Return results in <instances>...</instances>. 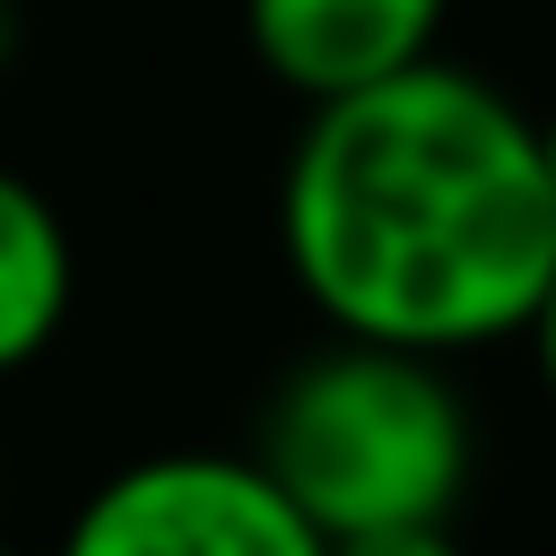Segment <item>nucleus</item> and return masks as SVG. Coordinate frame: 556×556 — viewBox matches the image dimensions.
<instances>
[{"label":"nucleus","mask_w":556,"mask_h":556,"mask_svg":"<svg viewBox=\"0 0 556 556\" xmlns=\"http://www.w3.org/2000/svg\"><path fill=\"white\" fill-rule=\"evenodd\" d=\"M278 261L339 339L417 356L521 339L556 269L530 113L460 61L304 104L278 165Z\"/></svg>","instance_id":"nucleus-1"},{"label":"nucleus","mask_w":556,"mask_h":556,"mask_svg":"<svg viewBox=\"0 0 556 556\" xmlns=\"http://www.w3.org/2000/svg\"><path fill=\"white\" fill-rule=\"evenodd\" d=\"M252 460L278 495L339 547L374 530H434L469 495V400L452 356L382 348V339H321L295 356L252 426Z\"/></svg>","instance_id":"nucleus-2"},{"label":"nucleus","mask_w":556,"mask_h":556,"mask_svg":"<svg viewBox=\"0 0 556 556\" xmlns=\"http://www.w3.org/2000/svg\"><path fill=\"white\" fill-rule=\"evenodd\" d=\"M52 556H330L252 452H148L96 478Z\"/></svg>","instance_id":"nucleus-3"},{"label":"nucleus","mask_w":556,"mask_h":556,"mask_svg":"<svg viewBox=\"0 0 556 556\" xmlns=\"http://www.w3.org/2000/svg\"><path fill=\"white\" fill-rule=\"evenodd\" d=\"M443 17L452 0H243V43L287 96L330 104L348 87L434 61Z\"/></svg>","instance_id":"nucleus-4"},{"label":"nucleus","mask_w":556,"mask_h":556,"mask_svg":"<svg viewBox=\"0 0 556 556\" xmlns=\"http://www.w3.org/2000/svg\"><path fill=\"white\" fill-rule=\"evenodd\" d=\"M70 295H78V252L61 208L0 165V374H26L61 339Z\"/></svg>","instance_id":"nucleus-5"},{"label":"nucleus","mask_w":556,"mask_h":556,"mask_svg":"<svg viewBox=\"0 0 556 556\" xmlns=\"http://www.w3.org/2000/svg\"><path fill=\"white\" fill-rule=\"evenodd\" d=\"M330 556H469V547L452 539V521H434V530H374V539H339Z\"/></svg>","instance_id":"nucleus-6"},{"label":"nucleus","mask_w":556,"mask_h":556,"mask_svg":"<svg viewBox=\"0 0 556 556\" xmlns=\"http://www.w3.org/2000/svg\"><path fill=\"white\" fill-rule=\"evenodd\" d=\"M521 339H530V365H539V382H547V400H556V269H547V287H539Z\"/></svg>","instance_id":"nucleus-7"},{"label":"nucleus","mask_w":556,"mask_h":556,"mask_svg":"<svg viewBox=\"0 0 556 556\" xmlns=\"http://www.w3.org/2000/svg\"><path fill=\"white\" fill-rule=\"evenodd\" d=\"M530 130H539V174H547V200H556V113H539Z\"/></svg>","instance_id":"nucleus-8"},{"label":"nucleus","mask_w":556,"mask_h":556,"mask_svg":"<svg viewBox=\"0 0 556 556\" xmlns=\"http://www.w3.org/2000/svg\"><path fill=\"white\" fill-rule=\"evenodd\" d=\"M0 556H26V547H9V539H0Z\"/></svg>","instance_id":"nucleus-9"},{"label":"nucleus","mask_w":556,"mask_h":556,"mask_svg":"<svg viewBox=\"0 0 556 556\" xmlns=\"http://www.w3.org/2000/svg\"><path fill=\"white\" fill-rule=\"evenodd\" d=\"M0 9H17V0H0Z\"/></svg>","instance_id":"nucleus-10"}]
</instances>
